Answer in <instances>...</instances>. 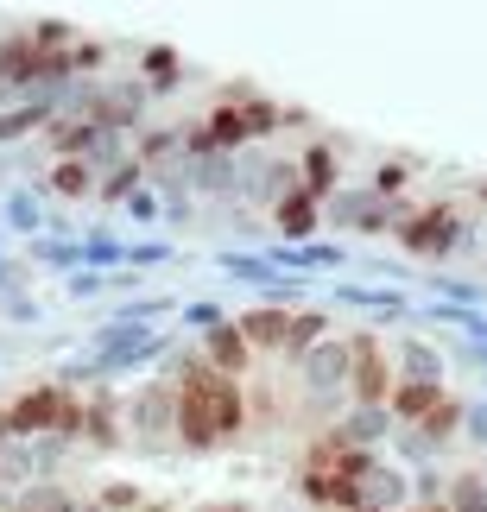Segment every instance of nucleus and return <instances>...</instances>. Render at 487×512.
<instances>
[{
	"label": "nucleus",
	"mask_w": 487,
	"mask_h": 512,
	"mask_svg": "<svg viewBox=\"0 0 487 512\" xmlns=\"http://www.w3.org/2000/svg\"><path fill=\"white\" fill-rule=\"evenodd\" d=\"M348 380H355V342H336V336H323L317 348L304 354V386H310V399L329 405V399H342Z\"/></svg>",
	"instance_id": "f257e3e1"
},
{
	"label": "nucleus",
	"mask_w": 487,
	"mask_h": 512,
	"mask_svg": "<svg viewBox=\"0 0 487 512\" xmlns=\"http://www.w3.org/2000/svg\"><path fill=\"white\" fill-rule=\"evenodd\" d=\"M127 418H133V430H140L146 443H159L165 430L178 424V392H171V386H140L133 405H127Z\"/></svg>",
	"instance_id": "f03ea898"
},
{
	"label": "nucleus",
	"mask_w": 487,
	"mask_h": 512,
	"mask_svg": "<svg viewBox=\"0 0 487 512\" xmlns=\"http://www.w3.org/2000/svg\"><path fill=\"white\" fill-rule=\"evenodd\" d=\"M216 266H222V272H228V279H235V285H253V291H260V298H272V291L285 285V272L272 266L260 247H228V253H216Z\"/></svg>",
	"instance_id": "7ed1b4c3"
},
{
	"label": "nucleus",
	"mask_w": 487,
	"mask_h": 512,
	"mask_svg": "<svg viewBox=\"0 0 487 512\" xmlns=\"http://www.w3.org/2000/svg\"><path fill=\"white\" fill-rule=\"evenodd\" d=\"M399 430V418L386 405H355L348 418L336 424V449H374V443H386Z\"/></svg>",
	"instance_id": "20e7f679"
},
{
	"label": "nucleus",
	"mask_w": 487,
	"mask_h": 512,
	"mask_svg": "<svg viewBox=\"0 0 487 512\" xmlns=\"http://www.w3.org/2000/svg\"><path fill=\"white\" fill-rule=\"evenodd\" d=\"M399 234H405V241H412L418 253H450L456 241H469V228H456V215H450V209H424L418 222L405 215Z\"/></svg>",
	"instance_id": "39448f33"
},
{
	"label": "nucleus",
	"mask_w": 487,
	"mask_h": 512,
	"mask_svg": "<svg viewBox=\"0 0 487 512\" xmlns=\"http://www.w3.org/2000/svg\"><path fill=\"white\" fill-rule=\"evenodd\" d=\"M266 260L279 266V272H291V279H298V272H323V266H348V247L336 241H298V247H285V241H272L266 247Z\"/></svg>",
	"instance_id": "423d86ee"
},
{
	"label": "nucleus",
	"mask_w": 487,
	"mask_h": 512,
	"mask_svg": "<svg viewBox=\"0 0 487 512\" xmlns=\"http://www.w3.org/2000/svg\"><path fill=\"white\" fill-rule=\"evenodd\" d=\"M272 222H279V241L285 247H298V241H317V196L310 190H291V196H279V203H272Z\"/></svg>",
	"instance_id": "0eeeda50"
},
{
	"label": "nucleus",
	"mask_w": 487,
	"mask_h": 512,
	"mask_svg": "<svg viewBox=\"0 0 487 512\" xmlns=\"http://www.w3.org/2000/svg\"><path fill=\"white\" fill-rule=\"evenodd\" d=\"M336 304H355V310H380L386 317H412V304H405V291L393 285H336Z\"/></svg>",
	"instance_id": "6e6552de"
},
{
	"label": "nucleus",
	"mask_w": 487,
	"mask_h": 512,
	"mask_svg": "<svg viewBox=\"0 0 487 512\" xmlns=\"http://www.w3.org/2000/svg\"><path fill=\"white\" fill-rule=\"evenodd\" d=\"M399 373H405V386H437L443 392V354L431 342H399Z\"/></svg>",
	"instance_id": "1a4fd4ad"
},
{
	"label": "nucleus",
	"mask_w": 487,
	"mask_h": 512,
	"mask_svg": "<svg viewBox=\"0 0 487 512\" xmlns=\"http://www.w3.org/2000/svg\"><path fill=\"white\" fill-rule=\"evenodd\" d=\"M0 222L19 228L26 241H38V228H45V203H38V190H7V203H0Z\"/></svg>",
	"instance_id": "9d476101"
},
{
	"label": "nucleus",
	"mask_w": 487,
	"mask_h": 512,
	"mask_svg": "<svg viewBox=\"0 0 487 512\" xmlns=\"http://www.w3.org/2000/svg\"><path fill=\"white\" fill-rule=\"evenodd\" d=\"M298 177H304V190L317 196V203H329V196H336V177H342V165H336V152H329V146H310Z\"/></svg>",
	"instance_id": "9b49d317"
},
{
	"label": "nucleus",
	"mask_w": 487,
	"mask_h": 512,
	"mask_svg": "<svg viewBox=\"0 0 487 512\" xmlns=\"http://www.w3.org/2000/svg\"><path fill=\"white\" fill-rule=\"evenodd\" d=\"M209 361H216V373H241L247 367V336H241L235 323L209 329Z\"/></svg>",
	"instance_id": "f8f14e48"
},
{
	"label": "nucleus",
	"mask_w": 487,
	"mask_h": 512,
	"mask_svg": "<svg viewBox=\"0 0 487 512\" xmlns=\"http://www.w3.org/2000/svg\"><path fill=\"white\" fill-rule=\"evenodd\" d=\"M285 329H291V317H279V310H253V317H241V336L247 342L279 348V354H285Z\"/></svg>",
	"instance_id": "ddd939ff"
},
{
	"label": "nucleus",
	"mask_w": 487,
	"mask_h": 512,
	"mask_svg": "<svg viewBox=\"0 0 487 512\" xmlns=\"http://www.w3.org/2000/svg\"><path fill=\"white\" fill-rule=\"evenodd\" d=\"M51 190L57 196H89L95 190V171L83 159H51Z\"/></svg>",
	"instance_id": "4468645a"
},
{
	"label": "nucleus",
	"mask_w": 487,
	"mask_h": 512,
	"mask_svg": "<svg viewBox=\"0 0 487 512\" xmlns=\"http://www.w3.org/2000/svg\"><path fill=\"white\" fill-rule=\"evenodd\" d=\"M140 76H146V89H171L178 83V51H165V45L140 51Z\"/></svg>",
	"instance_id": "2eb2a0df"
},
{
	"label": "nucleus",
	"mask_w": 487,
	"mask_h": 512,
	"mask_svg": "<svg viewBox=\"0 0 487 512\" xmlns=\"http://www.w3.org/2000/svg\"><path fill=\"white\" fill-rule=\"evenodd\" d=\"M443 512H487V481H481V475H456Z\"/></svg>",
	"instance_id": "dca6fc26"
},
{
	"label": "nucleus",
	"mask_w": 487,
	"mask_h": 512,
	"mask_svg": "<svg viewBox=\"0 0 487 512\" xmlns=\"http://www.w3.org/2000/svg\"><path fill=\"white\" fill-rule=\"evenodd\" d=\"M83 266L102 272V266H127V247L114 234H83Z\"/></svg>",
	"instance_id": "f3484780"
},
{
	"label": "nucleus",
	"mask_w": 487,
	"mask_h": 512,
	"mask_svg": "<svg viewBox=\"0 0 487 512\" xmlns=\"http://www.w3.org/2000/svg\"><path fill=\"white\" fill-rule=\"evenodd\" d=\"M121 215H127L133 228H146V222H165V203H159V190H146V184H140V190H133L127 203H121Z\"/></svg>",
	"instance_id": "a211bd4d"
},
{
	"label": "nucleus",
	"mask_w": 487,
	"mask_h": 512,
	"mask_svg": "<svg viewBox=\"0 0 487 512\" xmlns=\"http://www.w3.org/2000/svg\"><path fill=\"white\" fill-rule=\"evenodd\" d=\"M45 121H51V114H38V108H26V102H19V108H7V114H0V140H19V133H38Z\"/></svg>",
	"instance_id": "6ab92c4d"
},
{
	"label": "nucleus",
	"mask_w": 487,
	"mask_h": 512,
	"mask_svg": "<svg viewBox=\"0 0 487 512\" xmlns=\"http://www.w3.org/2000/svg\"><path fill=\"white\" fill-rule=\"evenodd\" d=\"M32 260H45V266H83V241H45V234H38L32 241Z\"/></svg>",
	"instance_id": "aec40b11"
},
{
	"label": "nucleus",
	"mask_w": 487,
	"mask_h": 512,
	"mask_svg": "<svg viewBox=\"0 0 487 512\" xmlns=\"http://www.w3.org/2000/svg\"><path fill=\"white\" fill-rule=\"evenodd\" d=\"M222 323H228V310H222V304H209V298L184 304V329H203V336H209V329H222Z\"/></svg>",
	"instance_id": "412c9836"
},
{
	"label": "nucleus",
	"mask_w": 487,
	"mask_h": 512,
	"mask_svg": "<svg viewBox=\"0 0 487 512\" xmlns=\"http://www.w3.org/2000/svg\"><path fill=\"white\" fill-rule=\"evenodd\" d=\"M171 260V241H127V266L140 272V266H165Z\"/></svg>",
	"instance_id": "4be33fe9"
},
{
	"label": "nucleus",
	"mask_w": 487,
	"mask_h": 512,
	"mask_svg": "<svg viewBox=\"0 0 487 512\" xmlns=\"http://www.w3.org/2000/svg\"><path fill=\"white\" fill-rule=\"evenodd\" d=\"M393 443H399L405 462H431V456H437V443L424 437V430H393Z\"/></svg>",
	"instance_id": "5701e85b"
},
{
	"label": "nucleus",
	"mask_w": 487,
	"mask_h": 512,
	"mask_svg": "<svg viewBox=\"0 0 487 512\" xmlns=\"http://www.w3.org/2000/svg\"><path fill=\"white\" fill-rule=\"evenodd\" d=\"M108 285H114V272H70L64 279L70 298H95V291H108Z\"/></svg>",
	"instance_id": "b1692460"
},
{
	"label": "nucleus",
	"mask_w": 487,
	"mask_h": 512,
	"mask_svg": "<svg viewBox=\"0 0 487 512\" xmlns=\"http://www.w3.org/2000/svg\"><path fill=\"white\" fill-rule=\"evenodd\" d=\"M462 430H469V437H475V443L487 449V399H481V405H469V411H462Z\"/></svg>",
	"instance_id": "393cba45"
},
{
	"label": "nucleus",
	"mask_w": 487,
	"mask_h": 512,
	"mask_svg": "<svg viewBox=\"0 0 487 512\" xmlns=\"http://www.w3.org/2000/svg\"><path fill=\"white\" fill-rule=\"evenodd\" d=\"M13 285H19V260H7V253H0V298H7Z\"/></svg>",
	"instance_id": "a878e982"
},
{
	"label": "nucleus",
	"mask_w": 487,
	"mask_h": 512,
	"mask_svg": "<svg viewBox=\"0 0 487 512\" xmlns=\"http://www.w3.org/2000/svg\"><path fill=\"white\" fill-rule=\"evenodd\" d=\"M481 399H487V361H481Z\"/></svg>",
	"instance_id": "bb28decb"
},
{
	"label": "nucleus",
	"mask_w": 487,
	"mask_h": 512,
	"mask_svg": "<svg viewBox=\"0 0 487 512\" xmlns=\"http://www.w3.org/2000/svg\"><path fill=\"white\" fill-rule=\"evenodd\" d=\"M481 196H487V184H481Z\"/></svg>",
	"instance_id": "cd10ccee"
}]
</instances>
